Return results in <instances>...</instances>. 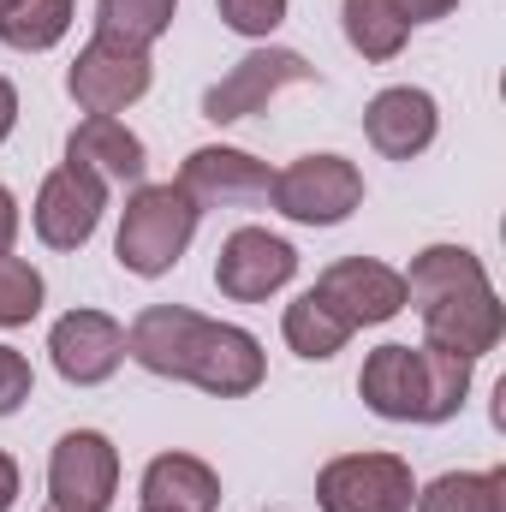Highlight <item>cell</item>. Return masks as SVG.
I'll list each match as a JSON object with an SVG mask.
<instances>
[{"label": "cell", "mask_w": 506, "mask_h": 512, "mask_svg": "<svg viewBox=\"0 0 506 512\" xmlns=\"http://www.w3.org/2000/svg\"><path fill=\"white\" fill-rule=\"evenodd\" d=\"M126 358L161 382H191L215 399H245L268 376L256 334L233 328V322H209L185 304L137 310V322L126 328Z\"/></svg>", "instance_id": "1"}, {"label": "cell", "mask_w": 506, "mask_h": 512, "mask_svg": "<svg viewBox=\"0 0 506 512\" xmlns=\"http://www.w3.org/2000/svg\"><path fill=\"white\" fill-rule=\"evenodd\" d=\"M405 304L423 316V340L459 358H489L506 334V310L489 286L483 256L465 245H429L411 256L405 274Z\"/></svg>", "instance_id": "2"}, {"label": "cell", "mask_w": 506, "mask_h": 512, "mask_svg": "<svg viewBox=\"0 0 506 512\" xmlns=\"http://www.w3.org/2000/svg\"><path fill=\"white\" fill-rule=\"evenodd\" d=\"M197 221H203V209H197L173 179H167V185H137V191L126 197L120 233H114L120 268L137 274V280H161L179 256L191 251Z\"/></svg>", "instance_id": "3"}, {"label": "cell", "mask_w": 506, "mask_h": 512, "mask_svg": "<svg viewBox=\"0 0 506 512\" xmlns=\"http://www.w3.org/2000/svg\"><path fill=\"white\" fill-rule=\"evenodd\" d=\"M268 203L298 227H340L364 203V173L346 155H298L292 167L274 173Z\"/></svg>", "instance_id": "4"}, {"label": "cell", "mask_w": 506, "mask_h": 512, "mask_svg": "<svg viewBox=\"0 0 506 512\" xmlns=\"http://www.w3.org/2000/svg\"><path fill=\"white\" fill-rule=\"evenodd\" d=\"M417 483L399 453H340L316 471L322 512H411Z\"/></svg>", "instance_id": "5"}, {"label": "cell", "mask_w": 506, "mask_h": 512, "mask_svg": "<svg viewBox=\"0 0 506 512\" xmlns=\"http://www.w3.org/2000/svg\"><path fill=\"white\" fill-rule=\"evenodd\" d=\"M149 84H155L149 48H131V42H114V36H90L78 48V60L66 66V96L84 114H120V108L149 96Z\"/></svg>", "instance_id": "6"}, {"label": "cell", "mask_w": 506, "mask_h": 512, "mask_svg": "<svg viewBox=\"0 0 506 512\" xmlns=\"http://www.w3.org/2000/svg\"><path fill=\"white\" fill-rule=\"evenodd\" d=\"M310 78H316V66H310L298 48H251L245 60L227 66V78H215V84L203 90V120H209V126L251 120V114H262L280 90L310 84Z\"/></svg>", "instance_id": "7"}, {"label": "cell", "mask_w": 506, "mask_h": 512, "mask_svg": "<svg viewBox=\"0 0 506 512\" xmlns=\"http://www.w3.org/2000/svg\"><path fill=\"white\" fill-rule=\"evenodd\" d=\"M102 215H108V185L78 161H60L36 185V203H30V227L48 251H84L96 239Z\"/></svg>", "instance_id": "8"}, {"label": "cell", "mask_w": 506, "mask_h": 512, "mask_svg": "<svg viewBox=\"0 0 506 512\" xmlns=\"http://www.w3.org/2000/svg\"><path fill=\"white\" fill-rule=\"evenodd\" d=\"M120 495V447L102 429H66L48 453V501L66 512H108Z\"/></svg>", "instance_id": "9"}, {"label": "cell", "mask_w": 506, "mask_h": 512, "mask_svg": "<svg viewBox=\"0 0 506 512\" xmlns=\"http://www.w3.org/2000/svg\"><path fill=\"white\" fill-rule=\"evenodd\" d=\"M310 292H316L352 334H358V328H381V322H393V316L405 310V274L387 268V262H376V256H340V262H328Z\"/></svg>", "instance_id": "10"}, {"label": "cell", "mask_w": 506, "mask_h": 512, "mask_svg": "<svg viewBox=\"0 0 506 512\" xmlns=\"http://www.w3.org/2000/svg\"><path fill=\"white\" fill-rule=\"evenodd\" d=\"M48 358L60 370V382L72 387H102L126 364V328L108 310H66L48 328Z\"/></svg>", "instance_id": "11"}, {"label": "cell", "mask_w": 506, "mask_h": 512, "mask_svg": "<svg viewBox=\"0 0 506 512\" xmlns=\"http://www.w3.org/2000/svg\"><path fill=\"white\" fill-rule=\"evenodd\" d=\"M292 274H298V251H292L280 233H268V227H239V233H227V245L215 256V286H221V298H233V304H262V298H274Z\"/></svg>", "instance_id": "12"}, {"label": "cell", "mask_w": 506, "mask_h": 512, "mask_svg": "<svg viewBox=\"0 0 506 512\" xmlns=\"http://www.w3.org/2000/svg\"><path fill=\"white\" fill-rule=\"evenodd\" d=\"M364 405L387 423H429V370H423V346H399L387 340L364 358L358 370Z\"/></svg>", "instance_id": "13"}, {"label": "cell", "mask_w": 506, "mask_h": 512, "mask_svg": "<svg viewBox=\"0 0 506 512\" xmlns=\"http://www.w3.org/2000/svg\"><path fill=\"white\" fill-rule=\"evenodd\" d=\"M173 185H179L197 209H221V203H262L268 185H274V173H268V161H256L245 149L203 143V149L185 155V167H179Z\"/></svg>", "instance_id": "14"}, {"label": "cell", "mask_w": 506, "mask_h": 512, "mask_svg": "<svg viewBox=\"0 0 506 512\" xmlns=\"http://www.w3.org/2000/svg\"><path fill=\"white\" fill-rule=\"evenodd\" d=\"M435 131H441V108L417 84H393V90L370 96V108H364V137L387 161H417L435 143Z\"/></svg>", "instance_id": "15"}, {"label": "cell", "mask_w": 506, "mask_h": 512, "mask_svg": "<svg viewBox=\"0 0 506 512\" xmlns=\"http://www.w3.org/2000/svg\"><path fill=\"white\" fill-rule=\"evenodd\" d=\"M66 161L90 167L102 185H143L149 149H143V137H137L126 120H114V114H90V120H78L72 137H66Z\"/></svg>", "instance_id": "16"}, {"label": "cell", "mask_w": 506, "mask_h": 512, "mask_svg": "<svg viewBox=\"0 0 506 512\" xmlns=\"http://www.w3.org/2000/svg\"><path fill=\"white\" fill-rule=\"evenodd\" d=\"M143 507L149 512H215L221 507V477L197 453H155L143 465Z\"/></svg>", "instance_id": "17"}, {"label": "cell", "mask_w": 506, "mask_h": 512, "mask_svg": "<svg viewBox=\"0 0 506 512\" xmlns=\"http://www.w3.org/2000/svg\"><path fill=\"white\" fill-rule=\"evenodd\" d=\"M280 334H286V346L304 358V364H328L334 352H346V340H352V328L316 298V292H298L292 304H286V316H280Z\"/></svg>", "instance_id": "18"}, {"label": "cell", "mask_w": 506, "mask_h": 512, "mask_svg": "<svg viewBox=\"0 0 506 512\" xmlns=\"http://www.w3.org/2000/svg\"><path fill=\"white\" fill-rule=\"evenodd\" d=\"M78 18V0H12L0 12V42L18 54H48L54 42H66Z\"/></svg>", "instance_id": "19"}, {"label": "cell", "mask_w": 506, "mask_h": 512, "mask_svg": "<svg viewBox=\"0 0 506 512\" xmlns=\"http://www.w3.org/2000/svg\"><path fill=\"white\" fill-rule=\"evenodd\" d=\"M417 512H506V471H447L429 489H417Z\"/></svg>", "instance_id": "20"}, {"label": "cell", "mask_w": 506, "mask_h": 512, "mask_svg": "<svg viewBox=\"0 0 506 512\" xmlns=\"http://www.w3.org/2000/svg\"><path fill=\"white\" fill-rule=\"evenodd\" d=\"M340 24H346V42H352V54H364V60H393L399 48H405V36H411V24L399 18V6L393 0H340Z\"/></svg>", "instance_id": "21"}, {"label": "cell", "mask_w": 506, "mask_h": 512, "mask_svg": "<svg viewBox=\"0 0 506 512\" xmlns=\"http://www.w3.org/2000/svg\"><path fill=\"white\" fill-rule=\"evenodd\" d=\"M173 12H179V0H96V36L155 48L173 30Z\"/></svg>", "instance_id": "22"}, {"label": "cell", "mask_w": 506, "mask_h": 512, "mask_svg": "<svg viewBox=\"0 0 506 512\" xmlns=\"http://www.w3.org/2000/svg\"><path fill=\"white\" fill-rule=\"evenodd\" d=\"M42 298H48L42 268L12 251L0 256V328H30L42 316Z\"/></svg>", "instance_id": "23"}, {"label": "cell", "mask_w": 506, "mask_h": 512, "mask_svg": "<svg viewBox=\"0 0 506 512\" xmlns=\"http://www.w3.org/2000/svg\"><path fill=\"white\" fill-rule=\"evenodd\" d=\"M423 370H429V423L459 417V405H465V393H471V370H477V364L423 340Z\"/></svg>", "instance_id": "24"}, {"label": "cell", "mask_w": 506, "mask_h": 512, "mask_svg": "<svg viewBox=\"0 0 506 512\" xmlns=\"http://www.w3.org/2000/svg\"><path fill=\"white\" fill-rule=\"evenodd\" d=\"M286 6H292V0H215L221 24H227L233 36H256V42L286 24Z\"/></svg>", "instance_id": "25"}, {"label": "cell", "mask_w": 506, "mask_h": 512, "mask_svg": "<svg viewBox=\"0 0 506 512\" xmlns=\"http://www.w3.org/2000/svg\"><path fill=\"white\" fill-rule=\"evenodd\" d=\"M30 387H36L30 358H24V352H12V346H0V417H12V411L30 399Z\"/></svg>", "instance_id": "26"}, {"label": "cell", "mask_w": 506, "mask_h": 512, "mask_svg": "<svg viewBox=\"0 0 506 512\" xmlns=\"http://www.w3.org/2000/svg\"><path fill=\"white\" fill-rule=\"evenodd\" d=\"M393 6H399L405 24H435V18H447L459 0H393Z\"/></svg>", "instance_id": "27"}, {"label": "cell", "mask_w": 506, "mask_h": 512, "mask_svg": "<svg viewBox=\"0 0 506 512\" xmlns=\"http://www.w3.org/2000/svg\"><path fill=\"white\" fill-rule=\"evenodd\" d=\"M18 227H24V215H18V197L0 185V256L12 251V239H18Z\"/></svg>", "instance_id": "28"}, {"label": "cell", "mask_w": 506, "mask_h": 512, "mask_svg": "<svg viewBox=\"0 0 506 512\" xmlns=\"http://www.w3.org/2000/svg\"><path fill=\"white\" fill-rule=\"evenodd\" d=\"M18 507V459L12 453H0V512Z\"/></svg>", "instance_id": "29"}, {"label": "cell", "mask_w": 506, "mask_h": 512, "mask_svg": "<svg viewBox=\"0 0 506 512\" xmlns=\"http://www.w3.org/2000/svg\"><path fill=\"white\" fill-rule=\"evenodd\" d=\"M12 126H18V90H12V78H0V143L12 137Z\"/></svg>", "instance_id": "30"}, {"label": "cell", "mask_w": 506, "mask_h": 512, "mask_svg": "<svg viewBox=\"0 0 506 512\" xmlns=\"http://www.w3.org/2000/svg\"><path fill=\"white\" fill-rule=\"evenodd\" d=\"M42 512H66V507H54V501H48V507H42Z\"/></svg>", "instance_id": "31"}, {"label": "cell", "mask_w": 506, "mask_h": 512, "mask_svg": "<svg viewBox=\"0 0 506 512\" xmlns=\"http://www.w3.org/2000/svg\"><path fill=\"white\" fill-rule=\"evenodd\" d=\"M6 6H12V0H0V12H6Z\"/></svg>", "instance_id": "32"}, {"label": "cell", "mask_w": 506, "mask_h": 512, "mask_svg": "<svg viewBox=\"0 0 506 512\" xmlns=\"http://www.w3.org/2000/svg\"><path fill=\"white\" fill-rule=\"evenodd\" d=\"M143 512H149V507H143Z\"/></svg>", "instance_id": "33"}]
</instances>
